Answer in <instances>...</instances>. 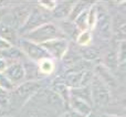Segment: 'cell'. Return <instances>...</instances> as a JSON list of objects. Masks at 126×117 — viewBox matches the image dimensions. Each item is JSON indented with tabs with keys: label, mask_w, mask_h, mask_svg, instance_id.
Returning <instances> with one entry per match:
<instances>
[{
	"label": "cell",
	"mask_w": 126,
	"mask_h": 117,
	"mask_svg": "<svg viewBox=\"0 0 126 117\" xmlns=\"http://www.w3.org/2000/svg\"><path fill=\"white\" fill-rule=\"evenodd\" d=\"M43 88L41 81H24L23 83L17 85L11 92V105L22 107L32 97Z\"/></svg>",
	"instance_id": "cell-1"
},
{
	"label": "cell",
	"mask_w": 126,
	"mask_h": 117,
	"mask_svg": "<svg viewBox=\"0 0 126 117\" xmlns=\"http://www.w3.org/2000/svg\"><path fill=\"white\" fill-rule=\"evenodd\" d=\"M21 38H24V39L29 40L31 42H34L37 44H43L46 42L55 39H66V38H64L63 33L59 29L58 24L53 23V22L43 24V26L23 34Z\"/></svg>",
	"instance_id": "cell-2"
},
{
	"label": "cell",
	"mask_w": 126,
	"mask_h": 117,
	"mask_svg": "<svg viewBox=\"0 0 126 117\" xmlns=\"http://www.w3.org/2000/svg\"><path fill=\"white\" fill-rule=\"evenodd\" d=\"M52 22V15L49 11H46L37 4V7H33L31 10L30 15H29L27 21L20 28L19 33L21 35L26 34V33L30 32V31L34 30V29L39 28V27L43 26L46 23Z\"/></svg>",
	"instance_id": "cell-3"
},
{
	"label": "cell",
	"mask_w": 126,
	"mask_h": 117,
	"mask_svg": "<svg viewBox=\"0 0 126 117\" xmlns=\"http://www.w3.org/2000/svg\"><path fill=\"white\" fill-rule=\"evenodd\" d=\"M90 89H91L92 105L93 106L103 108V107H106L111 103V89L95 75H94L93 80L90 84Z\"/></svg>",
	"instance_id": "cell-4"
},
{
	"label": "cell",
	"mask_w": 126,
	"mask_h": 117,
	"mask_svg": "<svg viewBox=\"0 0 126 117\" xmlns=\"http://www.w3.org/2000/svg\"><path fill=\"white\" fill-rule=\"evenodd\" d=\"M96 21L93 30L97 32L98 37L103 40H110L112 37V15H110L106 7L95 3Z\"/></svg>",
	"instance_id": "cell-5"
},
{
	"label": "cell",
	"mask_w": 126,
	"mask_h": 117,
	"mask_svg": "<svg viewBox=\"0 0 126 117\" xmlns=\"http://www.w3.org/2000/svg\"><path fill=\"white\" fill-rule=\"evenodd\" d=\"M17 44H18V48L22 52V54L29 61L38 63L41 60H43V58H50L41 44H37L34 42H31L29 40L24 39V38H19Z\"/></svg>",
	"instance_id": "cell-6"
},
{
	"label": "cell",
	"mask_w": 126,
	"mask_h": 117,
	"mask_svg": "<svg viewBox=\"0 0 126 117\" xmlns=\"http://www.w3.org/2000/svg\"><path fill=\"white\" fill-rule=\"evenodd\" d=\"M52 60H62L70 48L67 39H55L41 44Z\"/></svg>",
	"instance_id": "cell-7"
},
{
	"label": "cell",
	"mask_w": 126,
	"mask_h": 117,
	"mask_svg": "<svg viewBox=\"0 0 126 117\" xmlns=\"http://www.w3.org/2000/svg\"><path fill=\"white\" fill-rule=\"evenodd\" d=\"M32 8L33 7L31 6V4H22V3L10 8L8 17L10 18L11 22H12L13 26H15L16 29L18 30V33H19L20 28H21L24 24V22L27 21L31 10H32Z\"/></svg>",
	"instance_id": "cell-8"
},
{
	"label": "cell",
	"mask_w": 126,
	"mask_h": 117,
	"mask_svg": "<svg viewBox=\"0 0 126 117\" xmlns=\"http://www.w3.org/2000/svg\"><path fill=\"white\" fill-rule=\"evenodd\" d=\"M18 34H19L18 30L16 29V27L11 22L10 18L7 15L2 19V21L0 22V37L15 46L18 43V40H19V35Z\"/></svg>",
	"instance_id": "cell-9"
},
{
	"label": "cell",
	"mask_w": 126,
	"mask_h": 117,
	"mask_svg": "<svg viewBox=\"0 0 126 117\" xmlns=\"http://www.w3.org/2000/svg\"><path fill=\"white\" fill-rule=\"evenodd\" d=\"M3 74L10 80V82L15 86L24 82V69L20 61L8 63V66L3 72Z\"/></svg>",
	"instance_id": "cell-10"
},
{
	"label": "cell",
	"mask_w": 126,
	"mask_h": 117,
	"mask_svg": "<svg viewBox=\"0 0 126 117\" xmlns=\"http://www.w3.org/2000/svg\"><path fill=\"white\" fill-rule=\"evenodd\" d=\"M94 75H95L97 78H100L110 89L113 88V87L116 86V84H117L116 77L113 75L111 70L105 67L103 64L97 65V66L95 67V73H94Z\"/></svg>",
	"instance_id": "cell-11"
},
{
	"label": "cell",
	"mask_w": 126,
	"mask_h": 117,
	"mask_svg": "<svg viewBox=\"0 0 126 117\" xmlns=\"http://www.w3.org/2000/svg\"><path fill=\"white\" fill-rule=\"evenodd\" d=\"M73 3L74 2L72 1H57V6H55L54 10L51 12L52 19H57L60 21L67 19L72 7H73Z\"/></svg>",
	"instance_id": "cell-12"
},
{
	"label": "cell",
	"mask_w": 126,
	"mask_h": 117,
	"mask_svg": "<svg viewBox=\"0 0 126 117\" xmlns=\"http://www.w3.org/2000/svg\"><path fill=\"white\" fill-rule=\"evenodd\" d=\"M22 65L24 69V81H41L44 77L40 73L37 63L27 60Z\"/></svg>",
	"instance_id": "cell-13"
},
{
	"label": "cell",
	"mask_w": 126,
	"mask_h": 117,
	"mask_svg": "<svg viewBox=\"0 0 126 117\" xmlns=\"http://www.w3.org/2000/svg\"><path fill=\"white\" fill-rule=\"evenodd\" d=\"M69 109H72V111L76 112L79 113L80 115L82 116H86L89 115L90 113H92V106L90 104H87L86 102L82 100H79L76 97H73L71 96L70 97V101H69Z\"/></svg>",
	"instance_id": "cell-14"
},
{
	"label": "cell",
	"mask_w": 126,
	"mask_h": 117,
	"mask_svg": "<svg viewBox=\"0 0 126 117\" xmlns=\"http://www.w3.org/2000/svg\"><path fill=\"white\" fill-rule=\"evenodd\" d=\"M125 18L124 15H117L115 19L112 18V35L116 34L117 37V41H123L125 40Z\"/></svg>",
	"instance_id": "cell-15"
},
{
	"label": "cell",
	"mask_w": 126,
	"mask_h": 117,
	"mask_svg": "<svg viewBox=\"0 0 126 117\" xmlns=\"http://www.w3.org/2000/svg\"><path fill=\"white\" fill-rule=\"evenodd\" d=\"M58 27H59V29L63 33L64 38L65 37H70V38H72V39L75 40L76 37H78V34L80 33V31H79L78 28L74 26L73 22L70 21V20H67V19L60 21V23L58 24Z\"/></svg>",
	"instance_id": "cell-16"
},
{
	"label": "cell",
	"mask_w": 126,
	"mask_h": 117,
	"mask_svg": "<svg viewBox=\"0 0 126 117\" xmlns=\"http://www.w3.org/2000/svg\"><path fill=\"white\" fill-rule=\"evenodd\" d=\"M53 92L59 96L60 98L62 100V102L64 103V105L66 106V108H69V101H70V97H71V93H70V88L62 82H58L51 87Z\"/></svg>",
	"instance_id": "cell-17"
},
{
	"label": "cell",
	"mask_w": 126,
	"mask_h": 117,
	"mask_svg": "<svg viewBox=\"0 0 126 117\" xmlns=\"http://www.w3.org/2000/svg\"><path fill=\"white\" fill-rule=\"evenodd\" d=\"M70 93H71V96L79 98V100L84 101V102H86L87 104H90L91 106H93V105H92V96H91V89H90V86L70 88Z\"/></svg>",
	"instance_id": "cell-18"
},
{
	"label": "cell",
	"mask_w": 126,
	"mask_h": 117,
	"mask_svg": "<svg viewBox=\"0 0 126 117\" xmlns=\"http://www.w3.org/2000/svg\"><path fill=\"white\" fill-rule=\"evenodd\" d=\"M40 73L43 76H49L55 72V61L51 58H47L37 63Z\"/></svg>",
	"instance_id": "cell-19"
},
{
	"label": "cell",
	"mask_w": 126,
	"mask_h": 117,
	"mask_svg": "<svg viewBox=\"0 0 126 117\" xmlns=\"http://www.w3.org/2000/svg\"><path fill=\"white\" fill-rule=\"evenodd\" d=\"M91 4L92 3H90V2H85V1L74 2L73 7H72V9H71V12H70V15H69V18H67V20H70V21L73 22L74 20H75V18L78 17V15H80L84 10H86Z\"/></svg>",
	"instance_id": "cell-20"
},
{
	"label": "cell",
	"mask_w": 126,
	"mask_h": 117,
	"mask_svg": "<svg viewBox=\"0 0 126 117\" xmlns=\"http://www.w3.org/2000/svg\"><path fill=\"white\" fill-rule=\"evenodd\" d=\"M100 50L96 49L95 46H85V48H82L81 50V57L84 58L85 61H96L98 58H100Z\"/></svg>",
	"instance_id": "cell-21"
},
{
	"label": "cell",
	"mask_w": 126,
	"mask_h": 117,
	"mask_svg": "<svg viewBox=\"0 0 126 117\" xmlns=\"http://www.w3.org/2000/svg\"><path fill=\"white\" fill-rule=\"evenodd\" d=\"M92 41H93V34H92V32L90 30L81 31L75 39V42L80 46H82V48L91 45Z\"/></svg>",
	"instance_id": "cell-22"
},
{
	"label": "cell",
	"mask_w": 126,
	"mask_h": 117,
	"mask_svg": "<svg viewBox=\"0 0 126 117\" xmlns=\"http://www.w3.org/2000/svg\"><path fill=\"white\" fill-rule=\"evenodd\" d=\"M89 8L83 11L80 15H78V17L75 18V20L73 21L74 26L78 28V30L80 31V32L81 31L89 30V24H87V11H89Z\"/></svg>",
	"instance_id": "cell-23"
},
{
	"label": "cell",
	"mask_w": 126,
	"mask_h": 117,
	"mask_svg": "<svg viewBox=\"0 0 126 117\" xmlns=\"http://www.w3.org/2000/svg\"><path fill=\"white\" fill-rule=\"evenodd\" d=\"M116 58H117V64L118 67H124L125 60H126V44L125 40L118 41L117 50H116ZM117 67V69H118Z\"/></svg>",
	"instance_id": "cell-24"
},
{
	"label": "cell",
	"mask_w": 126,
	"mask_h": 117,
	"mask_svg": "<svg viewBox=\"0 0 126 117\" xmlns=\"http://www.w3.org/2000/svg\"><path fill=\"white\" fill-rule=\"evenodd\" d=\"M11 107V92L0 88V111Z\"/></svg>",
	"instance_id": "cell-25"
},
{
	"label": "cell",
	"mask_w": 126,
	"mask_h": 117,
	"mask_svg": "<svg viewBox=\"0 0 126 117\" xmlns=\"http://www.w3.org/2000/svg\"><path fill=\"white\" fill-rule=\"evenodd\" d=\"M95 21H96V8L95 3H92L87 11V24H89V30H93L95 27Z\"/></svg>",
	"instance_id": "cell-26"
},
{
	"label": "cell",
	"mask_w": 126,
	"mask_h": 117,
	"mask_svg": "<svg viewBox=\"0 0 126 117\" xmlns=\"http://www.w3.org/2000/svg\"><path fill=\"white\" fill-rule=\"evenodd\" d=\"M15 85L10 82L8 77L4 75L3 73L0 74V88H3V89H7L9 92H12L15 89Z\"/></svg>",
	"instance_id": "cell-27"
},
{
	"label": "cell",
	"mask_w": 126,
	"mask_h": 117,
	"mask_svg": "<svg viewBox=\"0 0 126 117\" xmlns=\"http://www.w3.org/2000/svg\"><path fill=\"white\" fill-rule=\"evenodd\" d=\"M38 6L41 7L46 11L52 12L54 10L55 6H57V1H40V2H38Z\"/></svg>",
	"instance_id": "cell-28"
},
{
	"label": "cell",
	"mask_w": 126,
	"mask_h": 117,
	"mask_svg": "<svg viewBox=\"0 0 126 117\" xmlns=\"http://www.w3.org/2000/svg\"><path fill=\"white\" fill-rule=\"evenodd\" d=\"M60 117H84L82 115H80L79 113H76V112L72 111V109H67V111H65L64 113H62Z\"/></svg>",
	"instance_id": "cell-29"
},
{
	"label": "cell",
	"mask_w": 126,
	"mask_h": 117,
	"mask_svg": "<svg viewBox=\"0 0 126 117\" xmlns=\"http://www.w3.org/2000/svg\"><path fill=\"white\" fill-rule=\"evenodd\" d=\"M11 46H13L12 44H10L8 41H6L4 39H2V38L0 37V52L8 50V49H10Z\"/></svg>",
	"instance_id": "cell-30"
},
{
	"label": "cell",
	"mask_w": 126,
	"mask_h": 117,
	"mask_svg": "<svg viewBox=\"0 0 126 117\" xmlns=\"http://www.w3.org/2000/svg\"><path fill=\"white\" fill-rule=\"evenodd\" d=\"M9 10H10L9 7H0V22L2 21V19H3L7 15H8Z\"/></svg>",
	"instance_id": "cell-31"
},
{
	"label": "cell",
	"mask_w": 126,
	"mask_h": 117,
	"mask_svg": "<svg viewBox=\"0 0 126 117\" xmlns=\"http://www.w3.org/2000/svg\"><path fill=\"white\" fill-rule=\"evenodd\" d=\"M7 66H8V61L4 60L3 58H0V74H2L6 71Z\"/></svg>",
	"instance_id": "cell-32"
},
{
	"label": "cell",
	"mask_w": 126,
	"mask_h": 117,
	"mask_svg": "<svg viewBox=\"0 0 126 117\" xmlns=\"http://www.w3.org/2000/svg\"><path fill=\"white\" fill-rule=\"evenodd\" d=\"M27 117H47V116H44V114L40 113V112H32V113H30Z\"/></svg>",
	"instance_id": "cell-33"
},
{
	"label": "cell",
	"mask_w": 126,
	"mask_h": 117,
	"mask_svg": "<svg viewBox=\"0 0 126 117\" xmlns=\"http://www.w3.org/2000/svg\"><path fill=\"white\" fill-rule=\"evenodd\" d=\"M101 117H124L123 115H109V114H105V115H102Z\"/></svg>",
	"instance_id": "cell-34"
},
{
	"label": "cell",
	"mask_w": 126,
	"mask_h": 117,
	"mask_svg": "<svg viewBox=\"0 0 126 117\" xmlns=\"http://www.w3.org/2000/svg\"><path fill=\"white\" fill-rule=\"evenodd\" d=\"M0 117H9V116H3V115H0Z\"/></svg>",
	"instance_id": "cell-35"
}]
</instances>
